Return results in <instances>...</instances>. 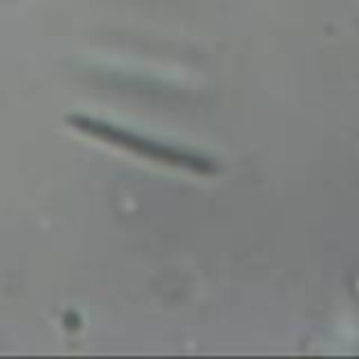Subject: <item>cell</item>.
<instances>
[{"label":"cell","instance_id":"obj_1","mask_svg":"<svg viewBox=\"0 0 359 359\" xmlns=\"http://www.w3.org/2000/svg\"><path fill=\"white\" fill-rule=\"evenodd\" d=\"M65 123L70 129H76L79 135L90 137V140L107 143L112 149L129 151V154H135L140 160H149V163H157V165H165V168H180V171H188V174H196V177H216L219 174V163L205 151L174 146V143L149 137L143 132H135L129 126H118V123L104 121V118L70 112L65 118Z\"/></svg>","mask_w":359,"mask_h":359}]
</instances>
